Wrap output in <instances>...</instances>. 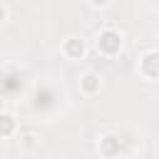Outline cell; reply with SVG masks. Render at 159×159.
Listing matches in <instances>:
<instances>
[{"mask_svg": "<svg viewBox=\"0 0 159 159\" xmlns=\"http://www.w3.org/2000/svg\"><path fill=\"white\" fill-rule=\"evenodd\" d=\"M94 47H97V52H99L102 57H107V60L119 57L122 50H124V35H122L117 27H104V30L97 32Z\"/></svg>", "mask_w": 159, "mask_h": 159, "instance_id": "cell-1", "label": "cell"}, {"mask_svg": "<svg viewBox=\"0 0 159 159\" xmlns=\"http://www.w3.org/2000/svg\"><path fill=\"white\" fill-rule=\"evenodd\" d=\"M137 72L147 82H159V50H147L137 62Z\"/></svg>", "mask_w": 159, "mask_h": 159, "instance_id": "cell-2", "label": "cell"}, {"mask_svg": "<svg viewBox=\"0 0 159 159\" xmlns=\"http://www.w3.org/2000/svg\"><path fill=\"white\" fill-rule=\"evenodd\" d=\"M97 154L102 159H119L122 157V139L117 134H112V132L102 134L97 139Z\"/></svg>", "mask_w": 159, "mask_h": 159, "instance_id": "cell-3", "label": "cell"}, {"mask_svg": "<svg viewBox=\"0 0 159 159\" xmlns=\"http://www.w3.org/2000/svg\"><path fill=\"white\" fill-rule=\"evenodd\" d=\"M60 52H62L65 60H72V62L84 60V55H87V42H84L82 37H65L62 45H60Z\"/></svg>", "mask_w": 159, "mask_h": 159, "instance_id": "cell-4", "label": "cell"}, {"mask_svg": "<svg viewBox=\"0 0 159 159\" xmlns=\"http://www.w3.org/2000/svg\"><path fill=\"white\" fill-rule=\"evenodd\" d=\"M102 87H104V82L97 72H82L80 75V94L82 97H97L102 92Z\"/></svg>", "mask_w": 159, "mask_h": 159, "instance_id": "cell-5", "label": "cell"}, {"mask_svg": "<svg viewBox=\"0 0 159 159\" xmlns=\"http://www.w3.org/2000/svg\"><path fill=\"white\" fill-rule=\"evenodd\" d=\"M17 132H20V119L10 109H2L0 112V137L12 139V137H17Z\"/></svg>", "mask_w": 159, "mask_h": 159, "instance_id": "cell-6", "label": "cell"}, {"mask_svg": "<svg viewBox=\"0 0 159 159\" xmlns=\"http://www.w3.org/2000/svg\"><path fill=\"white\" fill-rule=\"evenodd\" d=\"M40 132L35 129V127H27V129H20L17 132V144H20V149L22 152H35L37 147H40Z\"/></svg>", "mask_w": 159, "mask_h": 159, "instance_id": "cell-7", "label": "cell"}, {"mask_svg": "<svg viewBox=\"0 0 159 159\" xmlns=\"http://www.w3.org/2000/svg\"><path fill=\"white\" fill-rule=\"evenodd\" d=\"M87 2H89L94 10H107V7H109L114 0H87Z\"/></svg>", "mask_w": 159, "mask_h": 159, "instance_id": "cell-8", "label": "cell"}, {"mask_svg": "<svg viewBox=\"0 0 159 159\" xmlns=\"http://www.w3.org/2000/svg\"><path fill=\"white\" fill-rule=\"evenodd\" d=\"M0 20L2 22H10V7H7V2L0 5Z\"/></svg>", "mask_w": 159, "mask_h": 159, "instance_id": "cell-9", "label": "cell"}]
</instances>
